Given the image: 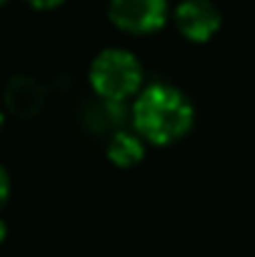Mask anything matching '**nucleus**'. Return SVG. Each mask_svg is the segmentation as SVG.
<instances>
[{
  "label": "nucleus",
  "instance_id": "1",
  "mask_svg": "<svg viewBox=\"0 0 255 257\" xmlns=\"http://www.w3.org/2000/svg\"><path fill=\"white\" fill-rule=\"evenodd\" d=\"M190 125L193 105L173 85L145 87L133 102V127L143 140L153 145H170L180 140Z\"/></svg>",
  "mask_w": 255,
  "mask_h": 257
},
{
  "label": "nucleus",
  "instance_id": "2",
  "mask_svg": "<svg viewBox=\"0 0 255 257\" xmlns=\"http://www.w3.org/2000/svg\"><path fill=\"white\" fill-rule=\"evenodd\" d=\"M143 80V68L133 53L110 48L103 50L90 65V85L103 100H118L135 95Z\"/></svg>",
  "mask_w": 255,
  "mask_h": 257
},
{
  "label": "nucleus",
  "instance_id": "3",
  "mask_svg": "<svg viewBox=\"0 0 255 257\" xmlns=\"http://www.w3.org/2000/svg\"><path fill=\"white\" fill-rule=\"evenodd\" d=\"M110 20L125 33H153L163 28L168 18L165 0H110L108 5Z\"/></svg>",
  "mask_w": 255,
  "mask_h": 257
},
{
  "label": "nucleus",
  "instance_id": "4",
  "mask_svg": "<svg viewBox=\"0 0 255 257\" xmlns=\"http://www.w3.org/2000/svg\"><path fill=\"white\" fill-rule=\"evenodd\" d=\"M175 25L188 40L205 43L218 33L220 13L210 0H185L175 8Z\"/></svg>",
  "mask_w": 255,
  "mask_h": 257
},
{
  "label": "nucleus",
  "instance_id": "5",
  "mask_svg": "<svg viewBox=\"0 0 255 257\" xmlns=\"http://www.w3.org/2000/svg\"><path fill=\"white\" fill-rule=\"evenodd\" d=\"M5 100H8V107L15 115L30 117L43 105V87L33 78H15L5 90Z\"/></svg>",
  "mask_w": 255,
  "mask_h": 257
},
{
  "label": "nucleus",
  "instance_id": "6",
  "mask_svg": "<svg viewBox=\"0 0 255 257\" xmlns=\"http://www.w3.org/2000/svg\"><path fill=\"white\" fill-rule=\"evenodd\" d=\"M143 138L133 135V133H113L110 143H108V158L120 165V168H130L135 163L143 160Z\"/></svg>",
  "mask_w": 255,
  "mask_h": 257
},
{
  "label": "nucleus",
  "instance_id": "7",
  "mask_svg": "<svg viewBox=\"0 0 255 257\" xmlns=\"http://www.w3.org/2000/svg\"><path fill=\"white\" fill-rule=\"evenodd\" d=\"M8 195H10V180H8V172L0 168V210L8 202Z\"/></svg>",
  "mask_w": 255,
  "mask_h": 257
},
{
  "label": "nucleus",
  "instance_id": "8",
  "mask_svg": "<svg viewBox=\"0 0 255 257\" xmlns=\"http://www.w3.org/2000/svg\"><path fill=\"white\" fill-rule=\"evenodd\" d=\"M28 5H33V8H38V10H53V8H58L63 0H25Z\"/></svg>",
  "mask_w": 255,
  "mask_h": 257
},
{
  "label": "nucleus",
  "instance_id": "9",
  "mask_svg": "<svg viewBox=\"0 0 255 257\" xmlns=\"http://www.w3.org/2000/svg\"><path fill=\"white\" fill-rule=\"evenodd\" d=\"M3 237H5V225L0 222V240H3Z\"/></svg>",
  "mask_w": 255,
  "mask_h": 257
},
{
  "label": "nucleus",
  "instance_id": "10",
  "mask_svg": "<svg viewBox=\"0 0 255 257\" xmlns=\"http://www.w3.org/2000/svg\"><path fill=\"white\" fill-rule=\"evenodd\" d=\"M0 127H3V115H0Z\"/></svg>",
  "mask_w": 255,
  "mask_h": 257
},
{
  "label": "nucleus",
  "instance_id": "11",
  "mask_svg": "<svg viewBox=\"0 0 255 257\" xmlns=\"http://www.w3.org/2000/svg\"><path fill=\"white\" fill-rule=\"evenodd\" d=\"M0 3H5V0H0Z\"/></svg>",
  "mask_w": 255,
  "mask_h": 257
}]
</instances>
